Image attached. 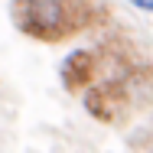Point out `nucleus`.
<instances>
[{
	"mask_svg": "<svg viewBox=\"0 0 153 153\" xmlns=\"http://www.w3.org/2000/svg\"><path fill=\"white\" fill-rule=\"evenodd\" d=\"M10 20L36 42H62L85 26L75 0H10Z\"/></svg>",
	"mask_w": 153,
	"mask_h": 153,
	"instance_id": "obj_1",
	"label": "nucleus"
},
{
	"mask_svg": "<svg viewBox=\"0 0 153 153\" xmlns=\"http://www.w3.org/2000/svg\"><path fill=\"white\" fill-rule=\"evenodd\" d=\"M82 104H85V111L91 114L94 121L114 124V121H121V114L127 111V85L114 82V78L91 82L82 91Z\"/></svg>",
	"mask_w": 153,
	"mask_h": 153,
	"instance_id": "obj_2",
	"label": "nucleus"
},
{
	"mask_svg": "<svg viewBox=\"0 0 153 153\" xmlns=\"http://www.w3.org/2000/svg\"><path fill=\"white\" fill-rule=\"evenodd\" d=\"M98 75H101V59H98V52L91 49H72L59 65V82L65 91H85L91 82H98Z\"/></svg>",
	"mask_w": 153,
	"mask_h": 153,
	"instance_id": "obj_3",
	"label": "nucleus"
},
{
	"mask_svg": "<svg viewBox=\"0 0 153 153\" xmlns=\"http://www.w3.org/2000/svg\"><path fill=\"white\" fill-rule=\"evenodd\" d=\"M127 147H130V150H153V134H150V130H140V134H134Z\"/></svg>",
	"mask_w": 153,
	"mask_h": 153,
	"instance_id": "obj_4",
	"label": "nucleus"
},
{
	"mask_svg": "<svg viewBox=\"0 0 153 153\" xmlns=\"http://www.w3.org/2000/svg\"><path fill=\"white\" fill-rule=\"evenodd\" d=\"M134 10H140V13H153V0H127Z\"/></svg>",
	"mask_w": 153,
	"mask_h": 153,
	"instance_id": "obj_5",
	"label": "nucleus"
}]
</instances>
